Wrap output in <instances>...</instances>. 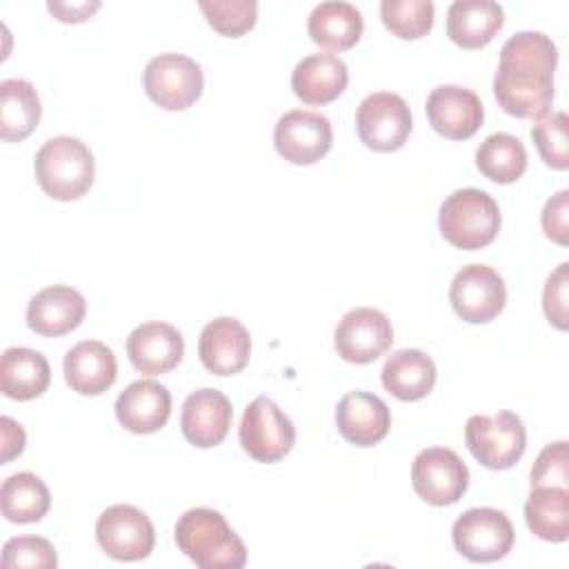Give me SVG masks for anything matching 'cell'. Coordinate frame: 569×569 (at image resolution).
Wrapping results in <instances>:
<instances>
[{"instance_id": "6da1fadb", "label": "cell", "mask_w": 569, "mask_h": 569, "mask_svg": "<svg viewBox=\"0 0 569 569\" xmlns=\"http://www.w3.org/2000/svg\"><path fill=\"white\" fill-rule=\"evenodd\" d=\"M558 49L540 31H520L500 49L493 76L498 107L516 118H540L553 102Z\"/></svg>"}, {"instance_id": "7a4b0ae2", "label": "cell", "mask_w": 569, "mask_h": 569, "mask_svg": "<svg viewBox=\"0 0 569 569\" xmlns=\"http://www.w3.org/2000/svg\"><path fill=\"white\" fill-rule=\"evenodd\" d=\"M173 538L196 567L240 569L247 562L244 542L216 509L193 507L184 511L173 527Z\"/></svg>"}, {"instance_id": "3957f363", "label": "cell", "mask_w": 569, "mask_h": 569, "mask_svg": "<svg viewBox=\"0 0 569 569\" xmlns=\"http://www.w3.org/2000/svg\"><path fill=\"white\" fill-rule=\"evenodd\" d=\"M33 173L40 189L60 202L84 196L96 178V160L91 149L71 136L49 138L36 153Z\"/></svg>"}, {"instance_id": "277c9868", "label": "cell", "mask_w": 569, "mask_h": 569, "mask_svg": "<svg viewBox=\"0 0 569 569\" xmlns=\"http://www.w3.org/2000/svg\"><path fill=\"white\" fill-rule=\"evenodd\" d=\"M500 220L498 202L487 191L467 187L445 198L438 213V229L456 249L476 251L496 240Z\"/></svg>"}, {"instance_id": "5b68a950", "label": "cell", "mask_w": 569, "mask_h": 569, "mask_svg": "<svg viewBox=\"0 0 569 569\" xmlns=\"http://www.w3.org/2000/svg\"><path fill=\"white\" fill-rule=\"evenodd\" d=\"M465 442L482 467L502 471L522 458L527 429L513 411H498L496 416L476 413L465 425Z\"/></svg>"}, {"instance_id": "8992f818", "label": "cell", "mask_w": 569, "mask_h": 569, "mask_svg": "<svg viewBox=\"0 0 569 569\" xmlns=\"http://www.w3.org/2000/svg\"><path fill=\"white\" fill-rule=\"evenodd\" d=\"M238 438L249 458L271 465L293 449L296 427L271 398L258 396L242 413Z\"/></svg>"}, {"instance_id": "52a82bcc", "label": "cell", "mask_w": 569, "mask_h": 569, "mask_svg": "<svg viewBox=\"0 0 569 569\" xmlns=\"http://www.w3.org/2000/svg\"><path fill=\"white\" fill-rule=\"evenodd\" d=\"M147 96L167 111L189 109L202 93L204 78L200 64L184 53H160L142 71Z\"/></svg>"}, {"instance_id": "ba28073f", "label": "cell", "mask_w": 569, "mask_h": 569, "mask_svg": "<svg viewBox=\"0 0 569 569\" xmlns=\"http://www.w3.org/2000/svg\"><path fill=\"white\" fill-rule=\"evenodd\" d=\"M451 540L462 558L471 562H496L511 551L516 533L502 511L476 507L453 522Z\"/></svg>"}, {"instance_id": "9c48e42d", "label": "cell", "mask_w": 569, "mask_h": 569, "mask_svg": "<svg viewBox=\"0 0 569 569\" xmlns=\"http://www.w3.org/2000/svg\"><path fill=\"white\" fill-rule=\"evenodd\" d=\"M413 491L433 507H447L462 498L469 487V469L447 447H427L411 462Z\"/></svg>"}, {"instance_id": "30bf717a", "label": "cell", "mask_w": 569, "mask_h": 569, "mask_svg": "<svg viewBox=\"0 0 569 569\" xmlns=\"http://www.w3.org/2000/svg\"><path fill=\"white\" fill-rule=\"evenodd\" d=\"M356 131L373 151H398L411 133L409 104L391 91L369 93L356 111Z\"/></svg>"}, {"instance_id": "8fae6325", "label": "cell", "mask_w": 569, "mask_h": 569, "mask_svg": "<svg viewBox=\"0 0 569 569\" xmlns=\"http://www.w3.org/2000/svg\"><path fill=\"white\" fill-rule=\"evenodd\" d=\"M100 549L122 562L147 558L156 545V531L144 511L133 505H111L96 520Z\"/></svg>"}, {"instance_id": "7c38bea8", "label": "cell", "mask_w": 569, "mask_h": 569, "mask_svg": "<svg viewBox=\"0 0 569 569\" xmlns=\"http://www.w3.org/2000/svg\"><path fill=\"white\" fill-rule=\"evenodd\" d=\"M449 302L465 322L485 325L505 309V280L487 264H467L451 280Z\"/></svg>"}, {"instance_id": "4fadbf2b", "label": "cell", "mask_w": 569, "mask_h": 569, "mask_svg": "<svg viewBox=\"0 0 569 569\" xmlns=\"http://www.w3.org/2000/svg\"><path fill=\"white\" fill-rule=\"evenodd\" d=\"M393 342L389 318L373 307H356L342 316L333 331L338 356L353 365H369L380 358Z\"/></svg>"}, {"instance_id": "5bb4252c", "label": "cell", "mask_w": 569, "mask_h": 569, "mask_svg": "<svg viewBox=\"0 0 569 569\" xmlns=\"http://www.w3.org/2000/svg\"><path fill=\"white\" fill-rule=\"evenodd\" d=\"M333 142L329 118L316 111L293 109L278 118L273 127L276 151L291 164H313L325 158Z\"/></svg>"}, {"instance_id": "9a60e30c", "label": "cell", "mask_w": 569, "mask_h": 569, "mask_svg": "<svg viewBox=\"0 0 569 569\" xmlns=\"http://www.w3.org/2000/svg\"><path fill=\"white\" fill-rule=\"evenodd\" d=\"M425 111L433 131L449 140L471 138L485 118L480 98L471 89L458 84L436 87L427 96Z\"/></svg>"}, {"instance_id": "2e32d148", "label": "cell", "mask_w": 569, "mask_h": 569, "mask_svg": "<svg viewBox=\"0 0 569 569\" xmlns=\"http://www.w3.org/2000/svg\"><path fill=\"white\" fill-rule=\"evenodd\" d=\"M198 356L204 369L216 376L240 373L249 365L251 336L240 320L220 316L200 331Z\"/></svg>"}, {"instance_id": "e0dca14e", "label": "cell", "mask_w": 569, "mask_h": 569, "mask_svg": "<svg viewBox=\"0 0 569 569\" xmlns=\"http://www.w3.org/2000/svg\"><path fill=\"white\" fill-rule=\"evenodd\" d=\"M233 409L229 398L211 387H202L187 396L180 413V429L189 445L198 449L218 447L231 427Z\"/></svg>"}, {"instance_id": "ac0fdd59", "label": "cell", "mask_w": 569, "mask_h": 569, "mask_svg": "<svg viewBox=\"0 0 569 569\" xmlns=\"http://www.w3.org/2000/svg\"><path fill=\"white\" fill-rule=\"evenodd\" d=\"M184 340L173 325L142 322L127 338V356L136 371L144 376L167 373L182 360Z\"/></svg>"}, {"instance_id": "d6986e66", "label": "cell", "mask_w": 569, "mask_h": 569, "mask_svg": "<svg viewBox=\"0 0 569 569\" xmlns=\"http://www.w3.org/2000/svg\"><path fill=\"white\" fill-rule=\"evenodd\" d=\"M336 427L347 442L373 447L389 433L391 411L376 393L349 391L336 407Z\"/></svg>"}, {"instance_id": "ffe728a7", "label": "cell", "mask_w": 569, "mask_h": 569, "mask_svg": "<svg viewBox=\"0 0 569 569\" xmlns=\"http://www.w3.org/2000/svg\"><path fill=\"white\" fill-rule=\"evenodd\" d=\"M87 313V302L80 291L67 284L40 289L27 305V325L40 336H64L80 327Z\"/></svg>"}, {"instance_id": "44dd1931", "label": "cell", "mask_w": 569, "mask_h": 569, "mask_svg": "<svg viewBox=\"0 0 569 569\" xmlns=\"http://www.w3.org/2000/svg\"><path fill=\"white\" fill-rule=\"evenodd\" d=\"M116 418L131 433L162 429L171 413V393L158 380L140 378L116 398Z\"/></svg>"}, {"instance_id": "7402d4cb", "label": "cell", "mask_w": 569, "mask_h": 569, "mask_svg": "<svg viewBox=\"0 0 569 569\" xmlns=\"http://www.w3.org/2000/svg\"><path fill=\"white\" fill-rule=\"evenodd\" d=\"M64 380L82 396L104 393L118 376L113 351L100 340H82L64 353Z\"/></svg>"}, {"instance_id": "603a6c76", "label": "cell", "mask_w": 569, "mask_h": 569, "mask_svg": "<svg viewBox=\"0 0 569 569\" xmlns=\"http://www.w3.org/2000/svg\"><path fill=\"white\" fill-rule=\"evenodd\" d=\"M349 82V69L336 53H311L291 73V89L305 104L333 102Z\"/></svg>"}, {"instance_id": "cb8c5ba5", "label": "cell", "mask_w": 569, "mask_h": 569, "mask_svg": "<svg viewBox=\"0 0 569 569\" xmlns=\"http://www.w3.org/2000/svg\"><path fill=\"white\" fill-rule=\"evenodd\" d=\"M505 24V11L493 0H456L447 9V36L462 49H480Z\"/></svg>"}, {"instance_id": "d4e9b609", "label": "cell", "mask_w": 569, "mask_h": 569, "mask_svg": "<svg viewBox=\"0 0 569 569\" xmlns=\"http://www.w3.org/2000/svg\"><path fill=\"white\" fill-rule=\"evenodd\" d=\"M380 380L393 398L416 402L431 393L436 385V365L420 349H400L387 358Z\"/></svg>"}, {"instance_id": "484cf974", "label": "cell", "mask_w": 569, "mask_h": 569, "mask_svg": "<svg viewBox=\"0 0 569 569\" xmlns=\"http://www.w3.org/2000/svg\"><path fill=\"white\" fill-rule=\"evenodd\" d=\"M51 367L47 358L29 347H9L0 360V389L11 400H33L47 391Z\"/></svg>"}, {"instance_id": "4316f807", "label": "cell", "mask_w": 569, "mask_h": 569, "mask_svg": "<svg viewBox=\"0 0 569 569\" xmlns=\"http://www.w3.org/2000/svg\"><path fill=\"white\" fill-rule=\"evenodd\" d=\"M362 16L351 2H320L307 20L311 40L325 49H351L362 36Z\"/></svg>"}, {"instance_id": "83f0119b", "label": "cell", "mask_w": 569, "mask_h": 569, "mask_svg": "<svg viewBox=\"0 0 569 569\" xmlns=\"http://www.w3.org/2000/svg\"><path fill=\"white\" fill-rule=\"evenodd\" d=\"M40 98L36 87L22 78L0 82V136L4 142L24 140L40 122Z\"/></svg>"}, {"instance_id": "f1b7e54d", "label": "cell", "mask_w": 569, "mask_h": 569, "mask_svg": "<svg viewBox=\"0 0 569 569\" xmlns=\"http://www.w3.org/2000/svg\"><path fill=\"white\" fill-rule=\"evenodd\" d=\"M525 520L540 540L565 542L569 538V489L558 485L531 487Z\"/></svg>"}, {"instance_id": "f546056e", "label": "cell", "mask_w": 569, "mask_h": 569, "mask_svg": "<svg viewBox=\"0 0 569 569\" xmlns=\"http://www.w3.org/2000/svg\"><path fill=\"white\" fill-rule=\"evenodd\" d=\"M51 507V493L44 480L31 471H18L9 476L0 487V509L9 522L29 525L47 516Z\"/></svg>"}, {"instance_id": "4dcf8cb0", "label": "cell", "mask_w": 569, "mask_h": 569, "mask_svg": "<svg viewBox=\"0 0 569 569\" xmlns=\"http://www.w3.org/2000/svg\"><path fill=\"white\" fill-rule=\"evenodd\" d=\"M476 167L485 178L511 184L527 171V149L511 133H491L476 149Z\"/></svg>"}, {"instance_id": "1f68e13d", "label": "cell", "mask_w": 569, "mask_h": 569, "mask_svg": "<svg viewBox=\"0 0 569 569\" xmlns=\"http://www.w3.org/2000/svg\"><path fill=\"white\" fill-rule=\"evenodd\" d=\"M433 2L431 0H382L380 18L382 24L402 40H418L433 27Z\"/></svg>"}, {"instance_id": "d6a6232c", "label": "cell", "mask_w": 569, "mask_h": 569, "mask_svg": "<svg viewBox=\"0 0 569 569\" xmlns=\"http://www.w3.org/2000/svg\"><path fill=\"white\" fill-rule=\"evenodd\" d=\"M198 7L204 13L209 27L227 38L247 33L258 18L256 0H200Z\"/></svg>"}, {"instance_id": "836d02e7", "label": "cell", "mask_w": 569, "mask_h": 569, "mask_svg": "<svg viewBox=\"0 0 569 569\" xmlns=\"http://www.w3.org/2000/svg\"><path fill=\"white\" fill-rule=\"evenodd\" d=\"M567 129H569V118L565 111L545 113L531 127V140L536 144L542 162L558 171H565L569 167Z\"/></svg>"}, {"instance_id": "e575fe53", "label": "cell", "mask_w": 569, "mask_h": 569, "mask_svg": "<svg viewBox=\"0 0 569 569\" xmlns=\"http://www.w3.org/2000/svg\"><path fill=\"white\" fill-rule=\"evenodd\" d=\"M58 556L53 545L40 536H18L9 538L2 547V567H24V569H53Z\"/></svg>"}, {"instance_id": "d590c367", "label": "cell", "mask_w": 569, "mask_h": 569, "mask_svg": "<svg viewBox=\"0 0 569 569\" xmlns=\"http://www.w3.org/2000/svg\"><path fill=\"white\" fill-rule=\"evenodd\" d=\"M567 289H569V264L562 262V264L556 267L553 273H549V278L545 282V291H542L545 316L560 331H567V327H569V311H567L569 296H567Z\"/></svg>"}, {"instance_id": "8d00e7d4", "label": "cell", "mask_w": 569, "mask_h": 569, "mask_svg": "<svg viewBox=\"0 0 569 569\" xmlns=\"http://www.w3.org/2000/svg\"><path fill=\"white\" fill-rule=\"evenodd\" d=\"M569 456H567V442H553L547 445L533 467H531V487H542V485H558L567 487L569 482Z\"/></svg>"}, {"instance_id": "74e56055", "label": "cell", "mask_w": 569, "mask_h": 569, "mask_svg": "<svg viewBox=\"0 0 569 569\" xmlns=\"http://www.w3.org/2000/svg\"><path fill=\"white\" fill-rule=\"evenodd\" d=\"M542 231L549 240L558 244L569 242V191L562 189L556 196H551L540 213Z\"/></svg>"}, {"instance_id": "f35d334b", "label": "cell", "mask_w": 569, "mask_h": 569, "mask_svg": "<svg viewBox=\"0 0 569 569\" xmlns=\"http://www.w3.org/2000/svg\"><path fill=\"white\" fill-rule=\"evenodd\" d=\"M47 9L60 20V22H84L87 18H91L98 9H100V2L93 0V2H47Z\"/></svg>"}, {"instance_id": "ab89813d", "label": "cell", "mask_w": 569, "mask_h": 569, "mask_svg": "<svg viewBox=\"0 0 569 569\" xmlns=\"http://www.w3.org/2000/svg\"><path fill=\"white\" fill-rule=\"evenodd\" d=\"M0 429H2V465H7L11 458L20 456L24 449V429L20 422H16L9 416L0 418Z\"/></svg>"}]
</instances>
